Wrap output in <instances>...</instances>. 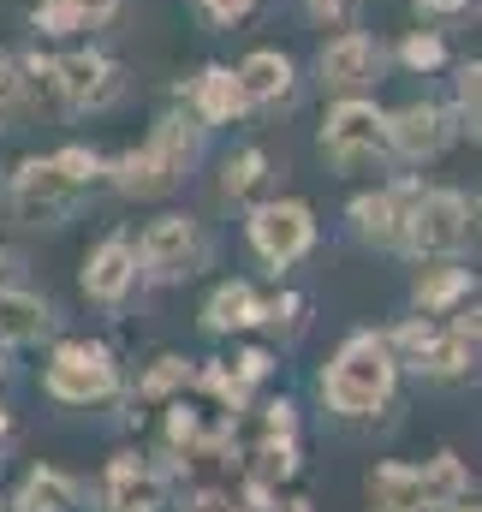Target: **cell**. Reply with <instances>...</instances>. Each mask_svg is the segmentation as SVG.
Returning a JSON list of instances; mask_svg holds the SVG:
<instances>
[{
	"label": "cell",
	"instance_id": "7",
	"mask_svg": "<svg viewBox=\"0 0 482 512\" xmlns=\"http://www.w3.org/2000/svg\"><path fill=\"white\" fill-rule=\"evenodd\" d=\"M54 96H60L72 114H102V108H114L125 96V72L108 54L78 48V54L54 60Z\"/></svg>",
	"mask_w": 482,
	"mask_h": 512
},
{
	"label": "cell",
	"instance_id": "30",
	"mask_svg": "<svg viewBox=\"0 0 482 512\" xmlns=\"http://www.w3.org/2000/svg\"><path fill=\"white\" fill-rule=\"evenodd\" d=\"M298 477V441H268L256 447V483H292Z\"/></svg>",
	"mask_w": 482,
	"mask_h": 512
},
{
	"label": "cell",
	"instance_id": "18",
	"mask_svg": "<svg viewBox=\"0 0 482 512\" xmlns=\"http://www.w3.org/2000/svg\"><path fill=\"white\" fill-rule=\"evenodd\" d=\"M120 18V0H36L30 24L42 36H72V30H102Z\"/></svg>",
	"mask_w": 482,
	"mask_h": 512
},
{
	"label": "cell",
	"instance_id": "41",
	"mask_svg": "<svg viewBox=\"0 0 482 512\" xmlns=\"http://www.w3.org/2000/svg\"><path fill=\"white\" fill-rule=\"evenodd\" d=\"M304 6H310V18H316V24H334V18H346V6H352V0H304Z\"/></svg>",
	"mask_w": 482,
	"mask_h": 512
},
{
	"label": "cell",
	"instance_id": "47",
	"mask_svg": "<svg viewBox=\"0 0 482 512\" xmlns=\"http://www.w3.org/2000/svg\"><path fill=\"white\" fill-rule=\"evenodd\" d=\"M0 370H6V358H0Z\"/></svg>",
	"mask_w": 482,
	"mask_h": 512
},
{
	"label": "cell",
	"instance_id": "44",
	"mask_svg": "<svg viewBox=\"0 0 482 512\" xmlns=\"http://www.w3.org/2000/svg\"><path fill=\"white\" fill-rule=\"evenodd\" d=\"M6 274H12V256L0 251V280H6Z\"/></svg>",
	"mask_w": 482,
	"mask_h": 512
},
{
	"label": "cell",
	"instance_id": "8",
	"mask_svg": "<svg viewBox=\"0 0 482 512\" xmlns=\"http://www.w3.org/2000/svg\"><path fill=\"white\" fill-rule=\"evenodd\" d=\"M72 203H78V191L60 179L54 161H24V167L12 173V209H18V221H30V227H60V221L72 215Z\"/></svg>",
	"mask_w": 482,
	"mask_h": 512
},
{
	"label": "cell",
	"instance_id": "35",
	"mask_svg": "<svg viewBox=\"0 0 482 512\" xmlns=\"http://www.w3.org/2000/svg\"><path fill=\"white\" fill-rule=\"evenodd\" d=\"M262 322H274V328L298 334V328H304V298H298V292H280L274 304H262Z\"/></svg>",
	"mask_w": 482,
	"mask_h": 512
},
{
	"label": "cell",
	"instance_id": "4",
	"mask_svg": "<svg viewBox=\"0 0 482 512\" xmlns=\"http://www.w3.org/2000/svg\"><path fill=\"white\" fill-rule=\"evenodd\" d=\"M322 155H328L340 173L375 167V161L387 155V114H381L375 102H363V96H346V102L328 114V126H322Z\"/></svg>",
	"mask_w": 482,
	"mask_h": 512
},
{
	"label": "cell",
	"instance_id": "22",
	"mask_svg": "<svg viewBox=\"0 0 482 512\" xmlns=\"http://www.w3.org/2000/svg\"><path fill=\"white\" fill-rule=\"evenodd\" d=\"M256 322H262V298H256L244 280L215 286L209 304H203V328H209V334H244V328H256Z\"/></svg>",
	"mask_w": 482,
	"mask_h": 512
},
{
	"label": "cell",
	"instance_id": "40",
	"mask_svg": "<svg viewBox=\"0 0 482 512\" xmlns=\"http://www.w3.org/2000/svg\"><path fill=\"white\" fill-rule=\"evenodd\" d=\"M423 18H459V12H471V0H411Z\"/></svg>",
	"mask_w": 482,
	"mask_h": 512
},
{
	"label": "cell",
	"instance_id": "38",
	"mask_svg": "<svg viewBox=\"0 0 482 512\" xmlns=\"http://www.w3.org/2000/svg\"><path fill=\"white\" fill-rule=\"evenodd\" d=\"M233 370H239V376H244L250 387H256V382H268L274 358H268V352H239V358H233Z\"/></svg>",
	"mask_w": 482,
	"mask_h": 512
},
{
	"label": "cell",
	"instance_id": "2",
	"mask_svg": "<svg viewBox=\"0 0 482 512\" xmlns=\"http://www.w3.org/2000/svg\"><path fill=\"white\" fill-rule=\"evenodd\" d=\"M465 245H471V203L459 191H417L399 251H411L417 262H447Z\"/></svg>",
	"mask_w": 482,
	"mask_h": 512
},
{
	"label": "cell",
	"instance_id": "26",
	"mask_svg": "<svg viewBox=\"0 0 482 512\" xmlns=\"http://www.w3.org/2000/svg\"><path fill=\"white\" fill-rule=\"evenodd\" d=\"M262 185H268V155H262V149L227 155V167H221V197H227V203H250Z\"/></svg>",
	"mask_w": 482,
	"mask_h": 512
},
{
	"label": "cell",
	"instance_id": "14",
	"mask_svg": "<svg viewBox=\"0 0 482 512\" xmlns=\"http://www.w3.org/2000/svg\"><path fill=\"white\" fill-rule=\"evenodd\" d=\"M471 292H477V274H471V268H459V262L447 256V262H429V268L417 274L411 304H417V316H447V310H459Z\"/></svg>",
	"mask_w": 482,
	"mask_h": 512
},
{
	"label": "cell",
	"instance_id": "24",
	"mask_svg": "<svg viewBox=\"0 0 482 512\" xmlns=\"http://www.w3.org/2000/svg\"><path fill=\"white\" fill-rule=\"evenodd\" d=\"M417 376H429V382H459V376H471L477 370V352L453 334V328H441L423 352H417V364H411Z\"/></svg>",
	"mask_w": 482,
	"mask_h": 512
},
{
	"label": "cell",
	"instance_id": "23",
	"mask_svg": "<svg viewBox=\"0 0 482 512\" xmlns=\"http://www.w3.org/2000/svg\"><path fill=\"white\" fill-rule=\"evenodd\" d=\"M191 108H197V120H203V126H233L250 102H244L239 78H233L227 66H209V72L197 78V90H191Z\"/></svg>",
	"mask_w": 482,
	"mask_h": 512
},
{
	"label": "cell",
	"instance_id": "33",
	"mask_svg": "<svg viewBox=\"0 0 482 512\" xmlns=\"http://www.w3.org/2000/svg\"><path fill=\"white\" fill-rule=\"evenodd\" d=\"M459 108H465V126H471V137L482 143V60H471V66L459 72Z\"/></svg>",
	"mask_w": 482,
	"mask_h": 512
},
{
	"label": "cell",
	"instance_id": "46",
	"mask_svg": "<svg viewBox=\"0 0 482 512\" xmlns=\"http://www.w3.org/2000/svg\"><path fill=\"white\" fill-rule=\"evenodd\" d=\"M0 512H12V507H6V501H0Z\"/></svg>",
	"mask_w": 482,
	"mask_h": 512
},
{
	"label": "cell",
	"instance_id": "29",
	"mask_svg": "<svg viewBox=\"0 0 482 512\" xmlns=\"http://www.w3.org/2000/svg\"><path fill=\"white\" fill-rule=\"evenodd\" d=\"M197 441H203V417H197L185 399H173V405H167V459H179V453L191 459Z\"/></svg>",
	"mask_w": 482,
	"mask_h": 512
},
{
	"label": "cell",
	"instance_id": "31",
	"mask_svg": "<svg viewBox=\"0 0 482 512\" xmlns=\"http://www.w3.org/2000/svg\"><path fill=\"white\" fill-rule=\"evenodd\" d=\"M185 382H191V364L185 358H155V370L137 382V399H173Z\"/></svg>",
	"mask_w": 482,
	"mask_h": 512
},
{
	"label": "cell",
	"instance_id": "5",
	"mask_svg": "<svg viewBox=\"0 0 482 512\" xmlns=\"http://www.w3.org/2000/svg\"><path fill=\"white\" fill-rule=\"evenodd\" d=\"M203 262H209V239H203V227L191 215H161L137 239V274H149L161 286L167 280H191Z\"/></svg>",
	"mask_w": 482,
	"mask_h": 512
},
{
	"label": "cell",
	"instance_id": "6",
	"mask_svg": "<svg viewBox=\"0 0 482 512\" xmlns=\"http://www.w3.org/2000/svg\"><path fill=\"white\" fill-rule=\"evenodd\" d=\"M250 245L256 256L268 262V268H292V262H304V256L316 251V215H310V203H262L256 215H250Z\"/></svg>",
	"mask_w": 482,
	"mask_h": 512
},
{
	"label": "cell",
	"instance_id": "45",
	"mask_svg": "<svg viewBox=\"0 0 482 512\" xmlns=\"http://www.w3.org/2000/svg\"><path fill=\"white\" fill-rule=\"evenodd\" d=\"M286 512H310V501H286Z\"/></svg>",
	"mask_w": 482,
	"mask_h": 512
},
{
	"label": "cell",
	"instance_id": "13",
	"mask_svg": "<svg viewBox=\"0 0 482 512\" xmlns=\"http://www.w3.org/2000/svg\"><path fill=\"white\" fill-rule=\"evenodd\" d=\"M161 489H167V477L143 453H120L108 465V483H102L108 512H161Z\"/></svg>",
	"mask_w": 482,
	"mask_h": 512
},
{
	"label": "cell",
	"instance_id": "3",
	"mask_svg": "<svg viewBox=\"0 0 482 512\" xmlns=\"http://www.w3.org/2000/svg\"><path fill=\"white\" fill-rule=\"evenodd\" d=\"M42 387H48V399H60V405H96V399L120 393V364H114L108 346L72 340V346H60V352L48 358Z\"/></svg>",
	"mask_w": 482,
	"mask_h": 512
},
{
	"label": "cell",
	"instance_id": "25",
	"mask_svg": "<svg viewBox=\"0 0 482 512\" xmlns=\"http://www.w3.org/2000/svg\"><path fill=\"white\" fill-rule=\"evenodd\" d=\"M423 471V495H429V512L447 507V501H459V495H471V471H465V459L459 453H435L429 465H417Z\"/></svg>",
	"mask_w": 482,
	"mask_h": 512
},
{
	"label": "cell",
	"instance_id": "1",
	"mask_svg": "<svg viewBox=\"0 0 482 512\" xmlns=\"http://www.w3.org/2000/svg\"><path fill=\"white\" fill-rule=\"evenodd\" d=\"M393 382H399V358L387 352V340L381 334H352L334 352L328 376H322V399L340 417H375L393 399Z\"/></svg>",
	"mask_w": 482,
	"mask_h": 512
},
{
	"label": "cell",
	"instance_id": "20",
	"mask_svg": "<svg viewBox=\"0 0 482 512\" xmlns=\"http://www.w3.org/2000/svg\"><path fill=\"white\" fill-rule=\"evenodd\" d=\"M233 78H239V90H244V102H250V108H274V102H286V96H292V60H286V54H274V48H256Z\"/></svg>",
	"mask_w": 482,
	"mask_h": 512
},
{
	"label": "cell",
	"instance_id": "10",
	"mask_svg": "<svg viewBox=\"0 0 482 512\" xmlns=\"http://www.w3.org/2000/svg\"><path fill=\"white\" fill-rule=\"evenodd\" d=\"M316 72H322V90H334V96H358V90L375 84V72H381V48H375V36L346 30V36H334V42L316 54Z\"/></svg>",
	"mask_w": 482,
	"mask_h": 512
},
{
	"label": "cell",
	"instance_id": "17",
	"mask_svg": "<svg viewBox=\"0 0 482 512\" xmlns=\"http://www.w3.org/2000/svg\"><path fill=\"white\" fill-rule=\"evenodd\" d=\"M12 512H84V489L66 471L36 465V471H24V483L12 495Z\"/></svg>",
	"mask_w": 482,
	"mask_h": 512
},
{
	"label": "cell",
	"instance_id": "11",
	"mask_svg": "<svg viewBox=\"0 0 482 512\" xmlns=\"http://www.w3.org/2000/svg\"><path fill=\"white\" fill-rule=\"evenodd\" d=\"M447 143H453V114L435 102H411L387 114V149H399L405 161H435Z\"/></svg>",
	"mask_w": 482,
	"mask_h": 512
},
{
	"label": "cell",
	"instance_id": "12",
	"mask_svg": "<svg viewBox=\"0 0 482 512\" xmlns=\"http://www.w3.org/2000/svg\"><path fill=\"white\" fill-rule=\"evenodd\" d=\"M131 286H137V245L131 239H102L96 251L84 256V298L90 304H125L131 298Z\"/></svg>",
	"mask_w": 482,
	"mask_h": 512
},
{
	"label": "cell",
	"instance_id": "9",
	"mask_svg": "<svg viewBox=\"0 0 482 512\" xmlns=\"http://www.w3.org/2000/svg\"><path fill=\"white\" fill-rule=\"evenodd\" d=\"M411 203H417V185H393V191H363L352 197V233H358L363 245H375V251H399L405 245V215H411Z\"/></svg>",
	"mask_w": 482,
	"mask_h": 512
},
{
	"label": "cell",
	"instance_id": "21",
	"mask_svg": "<svg viewBox=\"0 0 482 512\" xmlns=\"http://www.w3.org/2000/svg\"><path fill=\"white\" fill-rule=\"evenodd\" d=\"M149 149L161 155V167H167L173 179H191V167L203 161V126H197V120H179V114H167V120H155Z\"/></svg>",
	"mask_w": 482,
	"mask_h": 512
},
{
	"label": "cell",
	"instance_id": "15",
	"mask_svg": "<svg viewBox=\"0 0 482 512\" xmlns=\"http://www.w3.org/2000/svg\"><path fill=\"white\" fill-rule=\"evenodd\" d=\"M42 334H54V304L24 286H0V346H36Z\"/></svg>",
	"mask_w": 482,
	"mask_h": 512
},
{
	"label": "cell",
	"instance_id": "43",
	"mask_svg": "<svg viewBox=\"0 0 482 512\" xmlns=\"http://www.w3.org/2000/svg\"><path fill=\"white\" fill-rule=\"evenodd\" d=\"M6 429H12V417H6V405H0V441H6Z\"/></svg>",
	"mask_w": 482,
	"mask_h": 512
},
{
	"label": "cell",
	"instance_id": "34",
	"mask_svg": "<svg viewBox=\"0 0 482 512\" xmlns=\"http://www.w3.org/2000/svg\"><path fill=\"white\" fill-rule=\"evenodd\" d=\"M262 435H268V441H298V405H292V399L262 405Z\"/></svg>",
	"mask_w": 482,
	"mask_h": 512
},
{
	"label": "cell",
	"instance_id": "19",
	"mask_svg": "<svg viewBox=\"0 0 482 512\" xmlns=\"http://www.w3.org/2000/svg\"><path fill=\"white\" fill-rule=\"evenodd\" d=\"M108 179H114V191H120V197H131V203H149V197H167V191L179 185V179H173V173L161 167V155H155L149 143H143V149H125L120 161L108 167Z\"/></svg>",
	"mask_w": 482,
	"mask_h": 512
},
{
	"label": "cell",
	"instance_id": "36",
	"mask_svg": "<svg viewBox=\"0 0 482 512\" xmlns=\"http://www.w3.org/2000/svg\"><path fill=\"white\" fill-rule=\"evenodd\" d=\"M197 6H203V18L221 24V30H233V24H244V18L256 12V0H197Z\"/></svg>",
	"mask_w": 482,
	"mask_h": 512
},
{
	"label": "cell",
	"instance_id": "27",
	"mask_svg": "<svg viewBox=\"0 0 482 512\" xmlns=\"http://www.w3.org/2000/svg\"><path fill=\"white\" fill-rule=\"evenodd\" d=\"M191 382H203L221 405H227V417H239L244 405H250V382H244L233 364H203V370H191Z\"/></svg>",
	"mask_w": 482,
	"mask_h": 512
},
{
	"label": "cell",
	"instance_id": "28",
	"mask_svg": "<svg viewBox=\"0 0 482 512\" xmlns=\"http://www.w3.org/2000/svg\"><path fill=\"white\" fill-rule=\"evenodd\" d=\"M48 161L60 167V179H66L72 191H90V185L108 173V161H102L96 149H84V143H66V149H60V155H48Z\"/></svg>",
	"mask_w": 482,
	"mask_h": 512
},
{
	"label": "cell",
	"instance_id": "39",
	"mask_svg": "<svg viewBox=\"0 0 482 512\" xmlns=\"http://www.w3.org/2000/svg\"><path fill=\"white\" fill-rule=\"evenodd\" d=\"M453 334H459L471 352H482V304H471L465 316H453Z\"/></svg>",
	"mask_w": 482,
	"mask_h": 512
},
{
	"label": "cell",
	"instance_id": "42",
	"mask_svg": "<svg viewBox=\"0 0 482 512\" xmlns=\"http://www.w3.org/2000/svg\"><path fill=\"white\" fill-rule=\"evenodd\" d=\"M435 512H482V501H471V495H459V501H447V507H435Z\"/></svg>",
	"mask_w": 482,
	"mask_h": 512
},
{
	"label": "cell",
	"instance_id": "16",
	"mask_svg": "<svg viewBox=\"0 0 482 512\" xmlns=\"http://www.w3.org/2000/svg\"><path fill=\"white\" fill-rule=\"evenodd\" d=\"M369 507L375 512H429V495H423V471L417 465H399V459H387V465H375L369 471Z\"/></svg>",
	"mask_w": 482,
	"mask_h": 512
},
{
	"label": "cell",
	"instance_id": "32",
	"mask_svg": "<svg viewBox=\"0 0 482 512\" xmlns=\"http://www.w3.org/2000/svg\"><path fill=\"white\" fill-rule=\"evenodd\" d=\"M399 60H405L411 72H435V66H447V42H441L435 30H417V36H405Z\"/></svg>",
	"mask_w": 482,
	"mask_h": 512
},
{
	"label": "cell",
	"instance_id": "37",
	"mask_svg": "<svg viewBox=\"0 0 482 512\" xmlns=\"http://www.w3.org/2000/svg\"><path fill=\"white\" fill-rule=\"evenodd\" d=\"M18 102H24V78H18V60H12V54H0V120H6V114H18Z\"/></svg>",
	"mask_w": 482,
	"mask_h": 512
}]
</instances>
